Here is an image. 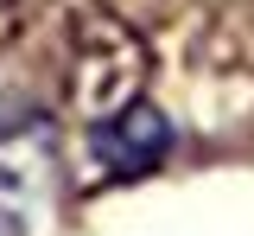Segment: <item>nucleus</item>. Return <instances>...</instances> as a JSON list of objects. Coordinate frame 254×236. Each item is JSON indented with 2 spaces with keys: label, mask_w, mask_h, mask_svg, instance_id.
Segmentation results:
<instances>
[{
  "label": "nucleus",
  "mask_w": 254,
  "mask_h": 236,
  "mask_svg": "<svg viewBox=\"0 0 254 236\" xmlns=\"http://www.w3.org/2000/svg\"><path fill=\"white\" fill-rule=\"evenodd\" d=\"M64 77H70V109L83 121H108L127 102L146 96L153 45L140 38V26H127L102 0H76L70 32H64Z\"/></svg>",
  "instance_id": "1"
},
{
  "label": "nucleus",
  "mask_w": 254,
  "mask_h": 236,
  "mask_svg": "<svg viewBox=\"0 0 254 236\" xmlns=\"http://www.w3.org/2000/svg\"><path fill=\"white\" fill-rule=\"evenodd\" d=\"M165 147H172V121L146 96L127 102L108 121H89V153L102 166V179H140V172H153L165 160Z\"/></svg>",
  "instance_id": "2"
},
{
  "label": "nucleus",
  "mask_w": 254,
  "mask_h": 236,
  "mask_svg": "<svg viewBox=\"0 0 254 236\" xmlns=\"http://www.w3.org/2000/svg\"><path fill=\"white\" fill-rule=\"evenodd\" d=\"M26 19H32V0H0V45H13L26 32Z\"/></svg>",
  "instance_id": "3"
}]
</instances>
